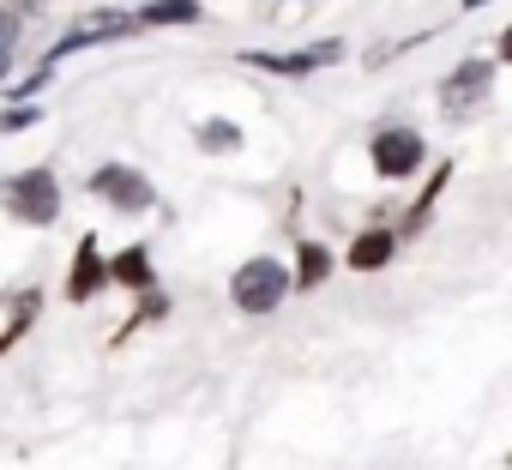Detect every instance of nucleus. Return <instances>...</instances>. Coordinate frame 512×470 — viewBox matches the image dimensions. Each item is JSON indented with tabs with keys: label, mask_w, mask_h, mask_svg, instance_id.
I'll use <instances>...</instances> for the list:
<instances>
[{
	"label": "nucleus",
	"mask_w": 512,
	"mask_h": 470,
	"mask_svg": "<svg viewBox=\"0 0 512 470\" xmlns=\"http://www.w3.org/2000/svg\"><path fill=\"white\" fill-rule=\"evenodd\" d=\"M284 290H290V272L278 260H247L235 272V284H229V296H235L241 314H272L284 302Z\"/></svg>",
	"instance_id": "obj_1"
},
{
	"label": "nucleus",
	"mask_w": 512,
	"mask_h": 470,
	"mask_svg": "<svg viewBox=\"0 0 512 470\" xmlns=\"http://www.w3.org/2000/svg\"><path fill=\"white\" fill-rule=\"evenodd\" d=\"M7 205H13V217H25V223H55V211H61L55 175H49V169L13 175V181H7Z\"/></svg>",
	"instance_id": "obj_2"
},
{
	"label": "nucleus",
	"mask_w": 512,
	"mask_h": 470,
	"mask_svg": "<svg viewBox=\"0 0 512 470\" xmlns=\"http://www.w3.org/2000/svg\"><path fill=\"white\" fill-rule=\"evenodd\" d=\"M121 31H133V19L121 13V7H103V13H91V19H79L61 43H55V55L49 61H67L73 49H91V43H109V37H121Z\"/></svg>",
	"instance_id": "obj_3"
},
{
	"label": "nucleus",
	"mask_w": 512,
	"mask_h": 470,
	"mask_svg": "<svg viewBox=\"0 0 512 470\" xmlns=\"http://www.w3.org/2000/svg\"><path fill=\"white\" fill-rule=\"evenodd\" d=\"M91 187H97L103 199H115L121 211H151V205H157V199H151V181H145L139 169H121V163L97 169V175H91Z\"/></svg>",
	"instance_id": "obj_4"
},
{
	"label": "nucleus",
	"mask_w": 512,
	"mask_h": 470,
	"mask_svg": "<svg viewBox=\"0 0 512 470\" xmlns=\"http://www.w3.org/2000/svg\"><path fill=\"white\" fill-rule=\"evenodd\" d=\"M488 85H494V61H470V67H458V73L440 85V103H446V115H464V109H476V103L488 97Z\"/></svg>",
	"instance_id": "obj_5"
},
{
	"label": "nucleus",
	"mask_w": 512,
	"mask_h": 470,
	"mask_svg": "<svg viewBox=\"0 0 512 470\" xmlns=\"http://www.w3.org/2000/svg\"><path fill=\"white\" fill-rule=\"evenodd\" d=\"M416 163H422V139L410 127H392V133L374 139V169L380 175H410Z\"/></svg>",
	"instance_id": "obj_6"
},
{
	"label": "nucleus",
	"mask_w": 512,
	"mask_h": 470,
	"mask_svg": "<svg viewBox=\"0 0 512 470\" xmlns=\"http://www.w3.org/2000/svg\"><path fill=\"white\" fill-rule=\"evenodd\" d=\"M97 284H103V260H97V242H85L79 260H73V272H67V296H73V302H91Z\"/></svg>",
	"instance_id": "obj_7"
},
{
	"label": "nucleus",
	"mask_w": 512,
	"mask_h": 470,
	"mask_svg": "<svg viewBox=\"0 0 512 470\" xmlns=\"http://www.w3.org/2000/svg\"><path fill=\"white\" fill-rule=\"evenodd\" d=\"M338 55V43H320V49H308V55H241L247 67H266V73H308V67H320V61H332Z\"/></svg>",
	"instance_id": "obj_8"
},
{
	"label": "nucleus",
	"mask_w": 512,
	"mask_h": 470,
	"mask_svg": "<svg viewBox=\"0 0 512 470\" xmlns=\"http://www.w3.org/2000/svg\"><path fill=\"white\" fill-rule=\"evenodd\" d=\"M386 260H392V235H386V229L356 235V248H350V266H356V272H374V266H386Z\"/></svg>",
	"instance_id": "obj_9"
},
{
	"label": "nucleus",
	"mask_w": 512,
	"mask_h": 470,
	"mask_svg": "<svg viewBox=\"0 0 512 470\" xmlns=\"http://www.w3.org/2000/svg\"><path fill=\"white\" fill-rule=\"evenodd\" d=\"M139 19L145 25H199L205 13H199V0H151Z\"/></svg>",
	"instance_id": "obj_10"
},
{
	"label": "nucleus",
	"mask_w": 512,
	"mask_h": 470,
	"mask_svg": "<svg viewBox=\"0 0 512 470\" xmlns=\"http://www.w3.org/2000/svg\"><path fill=\"white\" fill-rule=\"evenodd\" d=\"M115 278H121V284H139V290H145V284H151V260H145L139 248H127V254L115 260Z\"/></svg>",
	"instance_id": "obj_11"
},
{
	"label": "nucleus",
	"mask_w": 512,
	"mask_h": 470,
	"mask_svg": "<svg viewBox=\"0 0 512 470\" xmlns=\"http://www.w3.org/2000/svg\"><path fill=\"white\" fill-rule=\"evenodd\" d=\"M25 13H37V0H19V7H0V55L13 49V37H19V25H25Z\"/></svg>",
	"instance_id": "obj_12"
},
{
	"label": "nucleus",
	"mask_w": 512,
	"mask_h": 470,
	"mask_svg": "<svg viewBox=\"0 0 512 470\" xmlns=\"http://www.w3.org/2000/svg\"><path fill=\"white\" fill-rule=\"evenodd\" d=\"M199 145H205V151H235L241 133H235L229 121H211V127H199Z\"/></svg>",
	"instance_id": "obj_13"
},
{
	"label": "nucleus",
	"mask_w": 512,
	"mask_h": 470,
	"mask_svg": "<svg viewBox=\"0 0 512 470\" xmlns=\"http://www.w3.org/2000/svg\"><path fill=\"white\" fill-rule=\"evenodd\" d=\"M332 272V260H326V248H302V272H296V284H320Z\"/></svg>",
	"instance_id": "obj_14"
},
{
	"label": "nucleus",
	"mask_w": 512,
	"mask_h": 470,
	"mask_svg": "<svg viewBox=\"0 0 512 470\" xmlns=\"http://www.w3.org/2000/svg\"><path fill=\"white\" fill-rule=\"evenodd\" d=\"M0 79H7V55H0Z\"/></svg>",
	"instance_id": "obj_15"
}]
</instances>
